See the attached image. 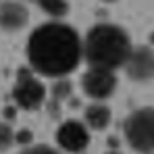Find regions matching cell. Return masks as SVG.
<instances>
[{
  "label": "cell",
  "instance_id": "1",
  "mask_svg": "<svg viewBox=\"0 0 154 154\" xmlns=\"http://www.w3.org/2000/svg\"><path fill=\"white\" fill-rule=\"evenodd\" d=\"M83 56V42L77 31L65 23H44L27 42V58L33 71L48 77L71 73Z\"/></svg>",
  "mask_w": 154,
  "mask_h": 154
},
{
  "label": "cell",
  "instance_id": "14",
  "mask_svg": "<svg viewBox=\"0 0 154 154\" xmlns=\"http://www.w3.org/2000/svg\"><path fill=\"white\" fill-rule=\"evenodd\" d=\"M15 140H17L19 144H29V142H31V131H25V129L19 131V133L15 135Z\"/></svg>",
  "mask_w": 154,
  "mask_h": 154
},
{
  "label": "cell",
  "instance_id": "8",
  "mask_svg": "<svg viewBox=\"0 0 154 154\" xmlns=\"http://www.w3.org/2000/svg\"><path fill=\"white\" fill-rule=\"evenodd\" d=\"M29 21V13L21 2H2L0 4V27L4 31H19Z\"/></svg>",
  "mask_w": 154,
  "mask_h": 154
},
{
  "label": "cell",
  "instance_id": "16",
  "mask_svg": "<svg viewBox=\"0 0 154 154\" xmlns=\"http://www.w3.org/2000/svg\"><path fill=\"white\" fill-rule=\"evenodd\" d=\"M108 154H119V152H108Z\"/></svg>",
  "mask_w": 154,
  "mask_h": 154
},
{
  "label": "cell",
  "instance_id": "3",
  "mask_svg": "<svg viewBox=\"0 0 154 154\" xmlns=\"http://www.w3.org/2000/svg\"><path fill=\"white\" fill-rule=\"evenodd\" d=\"M125 137L137 152H154V108H140L125 121Z\"/></svg>",
  "mask_w": 154,
  "mask_h": 154
},
{
  "label": "cell",
  "instance_id": "7",
  "mask_svg": "<svg viewBox=\"0 0 154 154\" xmlns=\"http://www.w3.org/2000/svg\"><path fill=\"white\" fill-rule=\"evenodd\" d=\"M127 75L135 81H150L154 79V52L148 46H137L129 54L125 63Z\"/></svg>",
  "mask_w": 154,
  "mask_h": 154
},
{
  "label": "cell",
  "instance_id": "2",
  "mask_svg": "<svg viewBox=\"0 0 154 154\" xmlns=\"http://www.w3.org/2000/svg\"><path fill=\"white\" fill-rule=\"evenodd\" d=\"M131 50L133 46L125 29L108 23L90 29L83 42V56L92 69L115 71L117 67H125Z\"/></svg>",
  "mask_w": 154,
  "mask_h": 154
},
{
  "label": "cell",
  "instance_id": "13",
  "mask_svg": "<svg viewBox=\"0 0 154 154\" xmlns=\"http://www.w3.org/2000/svg\"><path fill=\"white\" fill-rule=\"evenodd\" d=\"M21 154H58V152L48 148V146H33V148H27L25 152H21Z\"/></svg>",
  "mask_w": 154,
  "mask_h": 154
},
{
  "label": "cell",
  "instance_id": "11",
  "mask_svg": "<svg viewBox=\"0 0 154 154\" xmlns=\"http://www.w3.org/2000/svg\"><path fill=\"white\" fill-rule=\"evenodd\" d=\"M15 142V133L6 123H0V150H6Z\"/></svg>",
  "mask_w": 154,
  "mask_h": 154
},
{
  "label": "cell",
  "instance_id": "15",
  "mask_svg": "<svg viewBox=\"0 0 154 154\" xmlns=\"http://www.w3.org/2000/svg\"><path fill=\"white\" fill-rule=\"evenodd\" d=\"M104 2H115V0H104Z\"/></svg>",
  "mask_w": 154,
  "mask_h": 154
},
{
  "label": "cell",
  "instance_id": "4",
  "mask_svg": "<svg viewBox=\"0 0 154 154\" xmlns=\"http://www.w3.org/2000/svg\"><path fill=\"white\" fill-rule=\"evenodd\" d=\"M13 98H15V102L19 104L21 108L33 110V108H38L40 104L44 102L46 90H44L40 79H35L29 71L23 69L17 75V83L13 88Z\"/></svg>",
  "mask_w": 154,
  "mask_h": 154
},
{
  "label": "cell",
  "instance_id": "12",
  "mask_svg": "<svg viewBox=\"0 0 154 154\" xmlns=\"http://www.w3.org/2000/svg\"><path fill=\"white\" fill-rule=\"evenodd\" d=\"M71 94V83L67 79H60L56 85H54V100H63V98H69Z\"/></svg>",
  "mask_w": 154,
  "mask_h": 154
},
{
  "label": "cell",
  "instance_id": "10",
  "mask_svg": "<svg viewBox=\"0 0 154 154\" xmlns=\"http://www.w3.org/2000/svg\"><path fill=\"white\" fill-rule=\"evenodd\" d=\"M38 4L50 17H65L69 13V2L67 0H38Z\"/></svg>",
  "mask_w": 154,
  "mask_h": 154
},
{
  "label": "cell",
  "instance_id": "5",
  "mask_svg": "<svg viewBox=\"0 0 154 154\" xmlns=\"http://www.w3.org/2000/svg\"><path fill=\"white\" fill-rule=\"evenodd\" d=\"M83 92L94 98V100H104L108 96H112L115 88H117V77L112 75V71H104V69H90L83 79H81Z\"/></svg>",
  "mask_w": 154,
  "mask_h": 154
},
{
  "label": "cell",
  "instance_id": "9",
  "mask_svg": "<svg viewBox=\"0 0 154 154\" xmlns=\"http://www.w3.org/2000/svg\"><path fill=\"white\" fill-rule=\"evenodd\" d=\"M85 121L88 125L96 131L100 129H106L108 123H110V108L104 106V104H92L85 108Z\"/></svg>",
  "mask_w": 154,
  "mask_h": 154
},
{
  "label": "cell",
  "instance_id": "17",
  "mask_svg": "<svg viewBox=\"0 0 154 154\" xmlns=\"http://www.w3.org/2000/svg\"><path fill=\"white\" fill-rule=\"evenodd\" d=\"M152 40H154V38H152Z\"/></svg>",
  "mask_w": 154,
  "mask_h": 154
},
{
  "label": "cell",
  "instance_id": "6",
  "mask_svg": "<svg viewBox=\"0 0 154 154\" xmlns=\"http://www.w3.org/2000/svg\"><path fill=\"white\" fill-rule=\"evenodd\" d=\"M56 142L63 150L71 154H77V152H83L90 144V133L83 123L79 121H67L63 123L58 131H56Z\"/></svg>",
  "mask_w": 154,
  "mask_h": 154
}]
</instances>
